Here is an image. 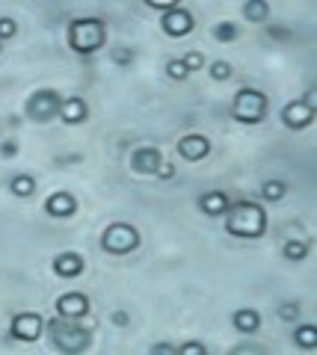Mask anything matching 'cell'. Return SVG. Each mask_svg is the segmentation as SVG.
<instances>
[{
  "label": "cell",
  "instance_id": "cell-27",
  "mask_svg": "<svg viewBox=\"0 0 317 355\" xmlns=\"http://www.w3.org/2000/svg\"><path fill=\"white\" fill-rule=\"evenodd\" d=\"M181 60H184V65H187V71H199L202 65H205V57H202L199 51H190L187 57H181Z\"/></svg>",
  "mask_w": 317,
  "mask_h": 355
},
{
  "label": "cell",
  "instance_id": "cell-8",
  "mask_svg": "<svg viewBox=\"0 0 317 355\" xmlns=\"http://www.w3.org/2000/svg\"><path fill=\"white\" fill-rule=\"evenodd\" d=\"M193 27H196V18H193L190 9H184V6H175L163 15V30H166V36H172V39L187 36Z\"/></svg>",
  "mask_w": 317,
  "mask_h": 355
},
{
  "label": "cell",
  "instance_id": "cell-29",
  "mask_svg": "<svg viewBox=\"0 0 317 355\" xmlns=\"http://www.w3.org/2000/svg\"><path fill=\"white\" fill-rule=\"evenodd\" d=\"M178 355H205L207 349H205V343H199V340H190V343H184L181 349H175Z\"/></svg>",
  "mask_w": 317,
  "mask_h": 355
},
{
  "label": "cell",
  "instance_id": "cell-35",
  "mask_svg": "<svg viewBox=\"0 0 317 355\" xmlns=\"http://www.w3.org/2000/svg\"><path fill=\"white\" fill-rule=\"evenodd\" d=\"M110 320H113L116 326H128V314H125V311H113V317H110Z\"/></svg>",
  "mask_w": 317,
  "mask_h": 355
},
{
  "label": "cell",
  "instance_id": "cell-23",
  "mask_svg": "<svg viewBox=\"0 0 317 355\" xmlns=\"http://www.w3.org/2000/svg\"><path fill=\"white\" fill-rule=\"evenodd\" d=\"M285 258H291V261H302V258H309V243L288 240V243H285Z\"/></svg>",
  "mask_w": 317,
  "mask_h": 355
},
{
  "label": "cell",
  "instance_id": "cell-26",
  "mask_svg": "<svg viewBox=\"0 0 317 355\" xmlns=\"http://www.w3.org/2000/svg\"><path fill=\"white\" fill-rule=\"evenodd\" d=\"M15 33H18V24H15V21L12 18H0V42H6V39H12L15 36Z\"/></svg>",
  "mask_w": 317,
  "mask_h": 355
},
{
  "label": "cell",
  "instance_id": "cell-11",
  "mask_svg": "<svg viewBox=\"0 0 317 355\" xmlns=\"http://www.w3.org/2000/svg\"><path fill=\"white\" fill-rule=\"evenodd\" d=\"M57 314L60 317H86L89 314V296L86 293H62L57 299Z\"/></svg>",
  "mask_w": 317,
  "mask_h": 355
},
{
  "label": "cell",
  "instance_id": "cell-34",
  "mask_svg": "<svg viewBox=\"0 0 317 355\" xmlns=\"http://www.w3.org/2000/svg\"><path fill=\"white\" fill-rule=\"evenodd\" d=\"M163 352L172 355V352H175V347H169V343H157V347H151V355H163Z\"/></svg>",
  "mask_w": 317,
  "mask_h": 355
},
{
  "label": "cell",
  "instance_id": "cell-2",
  "mask_svg": "<svg viewBox=\"0 0 317 355\" xmlns=\"http://www.w3.org/2000/svg\"><path fill=\"white\" fill-rule=\"evenodd\" d=\"M48 335H51L53 347H57L60 352L78 355V352L89 349L92 326H83L80 317H60V320H51L48 323Z\"/></svg>",
  "mask_w": 317,
  "mask_h": 355
},
{
  "label": "cell",
  "instance_id": "cell-28",
  "mask_svg": "<svg viewBox=\"0 0 317 355\" xmlns=\"http://www.w3.org/2000/svg\"><path fill=\"white\" fill-rule=\"evenodd\" d=\"M279 317L285 320V323H291V320H297V317H300V305H297V302H285V305L279 308Z\"/></svg>",
  "mask_w": 317,
  "mask_h": 355
},
{
  "label": "cell",
  "instance_id": "cell-13",
  "mask_svg": "<svg viewBox=\"0 0 317 355\" xmlns=\"http://www.w3.org/2000/svg\"><path fill=\"white\" fill-rule=\"evenodd\" d=\"M45 210H48V216H57V219L74 216V214H78V198H74L71 193H62V190H60V193L48 196Z\"/></svg>",
  "mask_w": 317,
  "mask_h": 355
},
{
  "label": "cell",
  "instance_id": "cell-14",
  "mask_svg": "<svg viewBox=\"0 0 317 355\" xmlns=\"http://www.w3.org/2000/svg\"><path fill=\"white\" fill-rule=\"evenodd\" d=\"M53 272H57L60 279H78L83 272V258L78 252H62V254H57V261H53Z\"/></svg>",
  "mask_w": 317,
  "mask_h": 355
},
{
  "label": "cell",
  "instance_id": "cell-6",
  "mask_svg": "<svg viewBox=\"0 0 317 355\" xmlns=\"http://www.w3.org/2000/svg\"><path fill=\"white\" fill-rule=\"evenodd\" d=\"M60 107H62V98L53 92V89H39V92H33L24 104V113L27 119L39 121V125H48L51 119L60 116Z\"/></svg>",
  "mask_w": 317,
  "mask_h": 355
},
{
  "label": "cell",
  "instance_id": "cell-9",
  "mask_svg": "<svg viewBox=\"0 0 317 355\" xmlns=\"http://www.w3.org/2000/svg\"><path fill=\"white\" fill-rule=\"evenodd\" d=\"M160 166H163V154L155 146H143L130 154V169L137 175H157Z\"/></svg>",
  "mask_w": 317,
  "mask_h": 355
},
{
  "label": "cell",
  "instance_id": "cell-15",
  "mask_svg": "<svg viewBox=\"0 0 317 355\" xmlns=\"http://www.w3.org/2000/svg\"><path fill=\"white\" fill-rule=\"evenodd\" d=\"M89 116V107H86L83 98H65L62 107H60V119L65 125H80Z\"/></svg>",
  "mask_w": 317,
  "mask_h": 355
},
{
  "label": "cell",
  "instance_id": "cell-25",
  "mask_svg": "<svg viewBox=\"0 0 317 355\" xmlns=\"http://www.w3.org/2000/svg\"><path fill=\"white\" fill-rule=\"evenodd\" d=\"M166 74L172 77V80H184L190 71H187V65H184V60H169L166 62Z\"/></svg>",
  "mask_w": 317,
  "mask_h": 355
},
{
  "label": "cell",
  "instance_id": "cell-12",
  "mask_svg": "<svg viewBox=\"0 0 317 355\" xmlns=\"http://www.w3.org/2000/svg\"><path fill=\"white\" fill-rule=\"evenodd\" d=\"M282 121H285L291 130H302L314 121V110L309 104H302V101H293V104H288L285 110H282Z\"/></svg>",
  "mask_w": 317,
  "mask_h": 355
},
{
  "label": "cell",
  "instance_id": "cell-10",
  "mask_svg": "<svg viewBox=\"0 0 317 355\" xmlns=\"http://www.w3.org/2000/svg\"><path fill=\"white\" fill-rule=\"evenodd\" d=\"M178 154L187 163H199L211 154V139L202 137V133H190V137L178 139Z\"/></svg>",
  "mask_w": 317,
  "mask_h": 355
},
{
  "label": "cell",
  "instance_id": "cell-5",
  "mask_svg": "<svg viewBox=\"0 0 317 355\" xmlns=\"http://www.w3.org/2000/svg\"><path fill=\"white\" fill-rule=\"evenodd\" d=\"M139 246V231L128 222H113L101 234V249L110 254H130Z\"/></svg>",
  "mask_w": 317,
  "mask_h": 355
},
{
  "label": "cell",
  "instance_id": "cell-16",
  "mask_svg": "<svg viewBox=\"0 0 317 355\" xmlns=\"http://www.w3.org/2000/svg\"><path fill=\"white\" fill-rule=\"evenodd\" d=\"M199 207H202V214H207V216H225L228 207H232V202L225 198V193H205L199 198Z\"/></svg>",
  "mask_w": 317,
  "mask_h": 355
},
{
  "label": "cell",
  "instance_id": "cell-30",
  "mask_svg": "<svg viewBox=\"0 0 317 355\" xmlns=\"http://www.w3.org/2000/svg\"><path fill=\"white\" fill-rule=\"evenodd\" d=\"M130 60H134V51H130V48H116L113 51V62L116 65H128Z\"/></svg>",
  "mask_w": 317,
  "mask_h": 355
},
{
  "label": "cell",
  "instance_id": "cell-31",
  "mask_svg": "<svg viewBox=\"0 0 317 355\" xmlns=\"http://www.w3.org/2000/svg\"><path fill=\"white\" fill-rule=\"evenodd\" d=\"M15 154H18V142H15V139H6V142H0V157L12 160Z\"/></svg>",
  "mask_w": 317,
  "mask_h": 355
},
{
  "label": "cell",
  "instance_id": "cell-4",
  "mask_svg": "<svg viewBox=\"0 0 317 355\" xmlns=\"http://www.w3.org/2000/svg\"><path fill=\"white\" fill-rule=\"evenodd\" d=\"M232 116L243 125H258L267 116V95L258 92V89H240L232 107Z\"/></svg>",
  "mask_w": 317,
  "mask_h": 355
},
{
  "label": "cell",
  "instance_id": "cell-37",
  "mask_svg": "<svg viewBox=\"0 0 317 355\" xmlns=\"http://www.w3.org/2000/svg\"><path fill=\"white\" fill-rule=\"evenodd\" d=\"M270 33H273V36H276V39H288V30H279V27H273Z\"/></svg>",
  "mask_w": 317,
  "mask_h": 355
},
{
  "label": "cell",
  "instance_id": "cell-36",
  "mask_svg": "<svg viewBox=\"0 0 317 355\" xmlns=\"http://www.w3.org/2000/svg\"><path fill=\"white\" fill-rule=\"evenodd\" d=\"M243 352H255L258 355V352H264V349H261V347H234L232 349V355H243Z\"/></svg>",
  "mask_w": 317,
  "mask_h": 355
},
{
  "label": "cell",
  "instance_id": "cell-38",
  "mask_svg": "<svg viewBox=\"0 0 317 355\" xmlns=\"http://www.w3.org/2000/svg\"><path fill=\"white\" fill-rule=\"evenodd\" d=\"M0 48H3V42H0Z\"/></svg>",
  "mask_w": 317,
  "mask_h": 355
},
{
  "label": "cell",
  "instance_id": "cell-33",
  "mask_svg": "<svg viewBox=\"0 0 317 355\" xmlns=\"http://www.w3.org/2000/svg\"><path fill=\"white\" fill-rule=\"evenodd\" d=\"M148 6H155V9H166V12H169V9H175L178 3H172V0H148Z\"/></svg>",
  "mask_w": 317,
  "mask_h": 355
},
{
  "label": "cell",
  "instance_id": "cell-3",
  "mask_svg": "<svg viewBox=\"0 0 317 355\" xmlns=\"http://www.w3.org/2000/svg\"><path fill=\"white\" fill-rule=\"evenodd\" d=\"M107 42V27L98 18H78L69 24V48L78 53H95L98 48H104Z\"/></svg>",
  "mask_w": 317,
  "mask_h": 355
},
{
  "label": "cell",
  "instance_id": "cell-22",
  "mask_svg": "<svg viewBox=\"0 0 317 355\" xmlns=\"http://www.w3.org/2000/svg\"><path fill=\"white\" fill-rule=\"evenodd\" d=\"M237 36H240V27L234 24V21H220V24L214 27V39L223 42V44H225V42H234Z\"/></svg>",
  "mask_w": 317,
  "mask_h": 355
},
{
  "label": "cell",
  "instance_id": "cell-32",
  "mask_svg": "<svg viewBox=\"0 0 317 355\" xmlns=\"http://www.w3.org/2000/svg\"><path fill=\"white\" fill-rule=\"evenodd\" d=\"M172 175H175V166H172V163H166V166H160V169H157V178H160V181H169Z\"/></svg>",
  "mask_w": 317,
  "mask_h": 355
},
{
  "label": "cell",
  "instance_id": "cell-21",
  "mask_svg": "<svg viewBox=\"0 0 317 355\" xmlns=\"http://www.w3.org/2000/svg\"><path fill=\"white\" fill-rule=\"evenodd\" d=\"M293 340H297L300 349H314L317 347V326H300L297 331H293Z\"/></svg>",
  "mask_w": 317,
  "mask_h": 355
},
{
  "label": "cell",
  "instance_id": "cell-7",
  "mask_svg": "<svg viewBox=\"0 0 317 355\" xmlns=\"http://www.w3.org/2000/svg\"><path fill=\"white\" fill-rule=\"evenodd\" d=\"M12 338L15 340H39L42 331H45V320H42V314H36V311H21V314H15L12 320Z\"/></svg>",
  "mask_w": 317,
  "mask_h": 355
},
{
  "label": "cell",
  "instance_id": "cell-19",
  "mask_svg": "<svg viewBox=\"0 0 317 355\" xmlns=\"http://www.w3.org/2000/svg\"><path fill=\"white\" fill-rule=\"evenodd\" d=\"M288 193V184L282 181V178H270V181H264V187H261V196L267 198V202H282Z\"/></svg>",
  "mask_w": 317,
  "mask_h": 355
},
{
  "label": "cell",
  "instance_id": "cell-1",
  "mask_svg": "<svg viewBox=\"0 0 317 355\" xmlns=\"http://www.w3.org/2000/svg\"><path fill=\"white\" fill-rule=\"evenodd\" d=\"M225 231L232 237L255 240L267 231V210L255 202H237L225 214Z\"/></svg>",
  "mask_w": 317,
  "mask_h": 355
},
{
  "label": "cell",
  "instance_id": "cell-24",
  "mask_svg": "<svg viewBox=\"0 0 317 355\" xmlns=\"http://www.w3.org/2000/svg\"><path fill=\"white\" fill-rule=\"evenodd\" d=\"M228 77H232V65L223 62V60H216V62L211 65V80L223 83V80H228Z\"/></svg>",
  "mask_w": 317,
  "mask_h": 355
},
{
  "label": "cell",
  "instance_id": "cell-18",
  "mask_svg": "<svg viewBox=\"0 0 317 355\" xmlns=\"http://www.w3.org/2000/svg\"><path fill=\"white\" fill-rule=\"evenodd\" d=\"M9 190H12V196H18V198H30L33 193H36V178H30V175H15L12 184H9Z\"/></svg>",
  "mask_w": 317,
  "mask_h": 355
},
{
  "label": "cell",
  "instance_id": "cell-20",
  "mask_svg": "<svg viewBox=\"0 0 317 355\" xmlns=\"http://www.w3.org/2000/svg\"><path fill=\"white\" fill-rule=\"evenodd\" d=\"M243 15H246V21H267V15H270V6L264 3V0H246L243 3Z\"/></svg>",
  "mask_w": 317,
  "mask_h": 355
},
{
  "label": "cell",
  "instance_id": "cell-17",
  "mask_svg": "<svg viewBox=\"0 0 317 355\" xmlns=\"http://www.w3.org/2000/svg\"><path fill=\"white\" fill-rule=\"evenodd\" d=\"M234 326L240 329V331H246V335H252V331H258L261 329V314L258 311H252V308H240V311H234Z\"/></svg>",
  "mask_w": 317,
  "mask_h": 355
}]
</instances>
